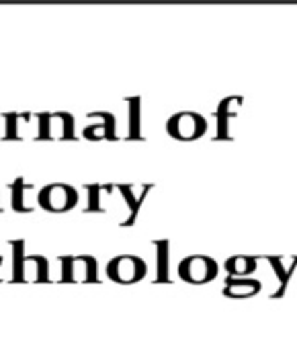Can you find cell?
<instances>
[{
	"instance_id": "1",
	"label": "cell",
	"mask_w": 297,
	"mask_h": 351,
	"mask_svg": "<svg viewBox=\"0 0 297 351\" xmlns=\"http://www.w3.org/2000/svg\"><path fill=\"white\" fill-rule=\"evenodd\" d=\"M181 276L187 282H207L216 276V263L207 257H189L181 265Z\"/></svg>"
}]
</instances>
